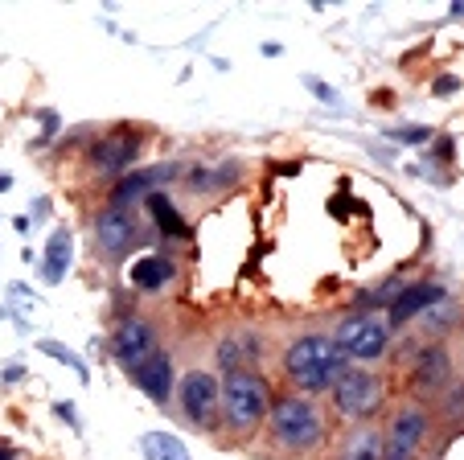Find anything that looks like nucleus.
Returning <instances> with one entry per match:
<instances>
[{
    "label": "nucleus",
    "mask_w": 464,
    "mask_h": 460,
    "mask_svg": "<svg viewBox=\"0 0 464 460\" xmlns=\"http://www.w3.org/2000/svg\"><path fill=\"white\" fill-rule=\"evenodd\" d=\"M284 370L304 391H324V387H337V378L345 374V354L334 338H300L284 357Z\"/></svg>",
    "instance_id": "f257e3e1"
},
{
    "label": "nucleus",
    "mask_w": 464,
    "mask_h": 460,
    "mask_svg": "<svg viewBox=\"0 0 464 460\" xmlns=\"http://www.w3.org/2000/svg\"><path fill=\"white\" fill-rule=\"evenodd\" d=\"M267 399H272V391H267V382H263L259 374L230 370L227 387H222V407H227V419L235 427L259 424L263 411H267Z\"/></svg>",
    "instance_id": "f03ea898"
},
{
    "label": "nucleus",
    "mask_w": 464,
    "mask_h": 460,
    "mask_svg": "<svg viewBox=\"0 0 464 460\" xmlns=\"http://www.w3.org/2000/svg\"><path fill=\"white\" fill-rule=\"evenodd\" d=\"M272 424H276V436L284 444H292V448H308V444L321 440V416H316V407L308 399L276 403Z\"/></svg>",
    "instance_id": "7ed1b4c3"
},
{
    "label": "nucleus",
    "mask_w": 464,
    "mask_h": 460,
    "mask_svg": "<svg viewBox=\"0 0 464 460\" xmlns=\"http://www.w3.org/2000/svg\"><path fill=\"white\" fill-rule=\"evenodd\" d=\"M334 399H337L342 416L362 419V416H370V411H378V403H382V382L370 370H345L334 387Z\"/></svg>",
    "instance_id": "20e7f679"
},
{
    "label": "nucleus",
    "mask_w": 464,
    "mask_h": 460,
    "mask_svg": "<svg viewBox=\"0 0 464 460\" xmlns=\"http://www.w3.org/2000/svg\"><path fill=\"white\" fill-rule=\"evenodd\" d=\"M386 321L382 317H370V313H362V317H350V321L337 329V346H342V354L345 357H378L386 349Z\"/></svg>",
    "instance_id": "39448f33"
},
{
    "label": "nucleus",
    "mask_w": 464,
    "mask_h": 460,
    "mask_svg": "<svg viewBox=\"0 0 464 460\" xmlns=\"http://www.w3.org/2000/svg\"><path fill=\"white\" fill-rule=\"evenodd\" d=\"M181 403H185V416H189L193 424H210L214 407L222 403V391H218V382H214V374H202V370L185 374Z\"/></svg>",
    "instance_id": "423d86ee"
},
{
    "label": "nucleus",
    "mask_w": 464,
    "mask_h": 460,
    "mask_svg": "<svg viewBox=\"0 0 464 460\" xmlns=\"http://www.w3.org/2000/svg\"><path fill=\"white\" fill-rule=\"evenodd\" d=\"M152 349H157V338H152V329L144 321H128L115 333V357L123 366H131V370H140L149 357H157Z\"/></svg>",
    "instance_id": "0eeeda50"
},
{
    "label": "nucleus",
    "mask_w": 464,
    "mask_h": 460,
    "mask_svg": "<svg viewBox=\"0 0 464 460\" xmlns=\"http://www.w3.org/2000/svg\"><path fill=\"white\" fill-rule=\"evenodd\" d=\"M136 152H140V140L131 136V132H111V136L99 144L95 165L103 169V173H123V169L136 161Z\"/></svg>",
    "instance_id": "6e6552de"
},
{
    "label": "nucleus",
    "mask_w": 464,
    "mask_h": 460,
    "mask_svg": "<svg viewBox=\"0 0 464 460\" xmlns=\"http://www.w3.org/2000/svg\"><path fill=\"white\" fill-rule=\"evenodd\" d=\"M423 440V416L420 411H403L391 427V448H386L382 460H411V452L420 448Z\"/></svg>",
    "instance_id": "1a4fd4ad"
},
{
    "label": "nucleus",
    "mask_w": 464,
    "mask_h": 460,
    "mask_svg": "<svg viewBox=\"0 0 464 460\" xmlns=\"http://www.w3.org/2000/svg\"><path fill=\"white\" fill-rule=\"evenodd\" d=\"M71 255H74V235L66 226H58L45 243V259H42V279L45 284H62L66 279V268H71Z\"/></svg>",
    "instance_id": "9d476101"
},
{
    "label": "nucleus",
    "mask_w": 464,
    "mask_h": 460,
    "mask_svg": "<svg viewBox=\"0 0 464 460\" xmlns=\"http://www.w3.org/2000/svg\"><path fill=\"white\" fill-rule=\"evenodd\" d=\"M131 374H136V387H140L149 399H157V403H165L169 391H173V362H169L165 354L149 357L140 370H131Z\"/></svg>",
    "instance_id": "9b49d317"
},
{
    "label": "nucleus",
    "mask_w": 464,
    "mask_h": 460,
    "mask_svg": "<svg viewBox=\"0 0 464 460\" xmlns=\"http://www.w3.org/2000/svg\"><path fill=\"white\" fill-rule=\"evenodd\" d=\"M131 243V218L120 206H111L107 214H99V247L107 255H123Z\"/></svg>",
    "instance_id": "f8f14e48"
},
{
    "label": "nucleus",
    "mask_w": 464,
    "mask_h": 460,
    "mask_svg": "<svg viewBox=\"0 0 464 460\" xmlns=\"http://www.w3.org/2000/svg\"><path fill=\"white\" fill-rule=\"evenodd\" d=\"M173 177H177V165H152V169H144V173L123 177V181L115 185V206H120V201H128V198H140V193H149L152 185L173 181Z\"/></svg>",
    "instance_id": "ddd939ff"
},
{
    "label": "nucleus",
    "mask_w": 464,
    "mask_h": 460,
    "mask_svg": "<svg viewBox=\"0 0 464 460\" xmlns=\"http://www.w3.org/2000/svg\"><path fill=\"white\" fill-rule=\"evenodd\" d=\"M436 296L440 292L431 284H415V288H407V292H399V300L391 304V321L394 325H399V321H411V317L420 313V308H428Z\"/></svg>",
    "instance_id": "4468645a"
},
{
    "label": "nucleus",
    "mask_w": 464,
    "mask_h": 460,
    "mask_svg": "<svg viewBox=\"0 0 464 460\" xmlns=\"http://www.w3.org/2000/svg\"><path fill=\"white\" fill-rule=\"evenodd\" d=\"M144 456L149 460H189V452H185V444L177 440L173 432H149L140 440Z\"/></svg>",
    "instance_id": "2eb2a0df"
},
{
    "label": "nucleus",
    "mask_w": 464,
    "mask_h": 460,
    "mask_svg": "<svg viewBox=\"0 0 464 460\" xmlns=\"http://www.w3.org/2000/svg\"><path fill=\"white\" fill-rule=\"evenodd\" d=\"M169 276H173V263L160 259V255H149V259H140L136 268H131V284H136V288H149V292L165 284Z\"/></svg>",
    "instance_id": "dca6fc26"
},
{
    "label": "nucleus",
    "mask_w": 464,
    "mask_h": 460,
    "mask_svg": "<svg viewBox=\"0 0 464 460\" xmlns=\"http://www.w3.org/2000/svg\"><path fill=\"white\" fill-rule=\"evenodd\" d=\"M255 354H259V341H255L251 333H235V338H227V341L218 346L222 366H230V370H235V366H246Z\"/></svg>",
    "instance_id": "f3484780"
},
{
    "label": "nucleus",
    "mask_w": 464,
    "mask_h": 460,
    "mask_svg": "<svg viewBox=\"0 0 464 460\" xmlns=\"http://www.w3.org/2000/svg\"><path fill=\"white\" fill-rule=\"evenodd\" d=\"M149 210H152V218H157V226L165 230V235H173V239H189V226L181 222V214H177L173 206H169V198H160V193H149Z\"/></svg>",
    "instance_id": "a211bd4d"
},
{
    "label": "nucleus",
    "mask_w": 464,
    "mask_h": 460,
    "mask_svg": "<svg viewBox=\"0 0 464 460\" xmlns=\"http://www.w3.org/2000/svg\"><path fill=\"white\" fill-rule=\"evenodd\" d=\"M386 452H382V440H378V432H353V440H350V448H345V460H382Z\"/></svg>",
    "instance_id": "6ab92c4d"
},
{
    "label": "nucleus",
    "mask_w": 464,
    "mask_h": 460,
    "mask_svg": "<svg viewBox=\"0 0 464 460\" xmlns=\"http://www.w3.org/2000/svg\"><path fill=\"white\" fill-rule=\"evenodd\" d=\"M37 349H42V354H50V357H58V362H66L74 374H79V382H87V378H91V374H87V366H82V357L74 354V349L58 346V341H37Z\"/></svg>",
    "instance_id": "aec40b11"
},
{
    "label": "nucleus",
    "mask_w": 464,
    "mask_h": 460,
    "mask_svg": "<svg viewBox=\"0 0 464 460\" xmlns=\"http://www.w3.org/2000/svg\"><path fill=\"white\" fill-rule=\"evenodd\" d=\"M440 378H444V354H440V349H436V354H428V357H423L420 382H440Z\"/></svg>",
    "instance_id": "412c9836"
},
{
    "label": "nucleus",
    "mask_w": 464,
    "mask_h": 460,
    "mask_svg": "<svg viewBox=\"0 0 464 460\" xmlns=\"http://www.w3.org/2000/svg\"><path fill=\"white\" fill-rule=\"evenodd\" d=\"M431 132L428 128H394L391 132V140H399V144H423Z\"/></svg>",
    "instance_id": "4be33fe9"
},
{
    "label": "nucleus",
    "mask_w": 464,
    "mask_h": 460,
    "mask_svg": "<svg viewBox=\"0 0 464 460\" xmlns=\"http://www.w3.org/2000/svg\"><path fill=\"white\" fill-rule=\"evenodd\" d=\"M304 87L313 91L316 99H324V103H342V95H337V91L329 87V83H321V79H304Z\"/></svg>",
    "instance_id": "5701e85b"
},
{
    "label": "nucleus",
    "mask_w": 464,
    "mask_h": 460,
    "mask_svg": "<svg viewBox=\"0 0 464 460\" xmlns=\"http://www.w3.org/2000/svg\"><path fill=\"white\" fill-rule=\"evenodd\" d=\"M436 91H440V95H448V91H456V79H440V83H436Z\"/></svg>",
    "instance_id": "b1692460"
},
{
    "label": "nucleus",
    "mask_w": 464,
    "mask_h": 460,
    "mask_svg": "<svg viewBox=\"0 0 464 460\" xmlns=\"http://www.w3.org/2000/svg\"><path fill=\"white\" fill-rule=\"evenodd\" d=\"M0 460H13V456H9V452H5V448H0Z\"/></svg>",
    "instance_id": "393cba45"
}]
</instances>
